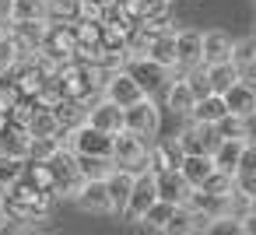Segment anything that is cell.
I'll return each instance as SVG.
<instances>
[{
  "label": "cell",
  "mask_w": 256,
  "mask_h": 235,
  "mask_svg": "<svg viewBox=\"0 0 256 235\" xmlns=\"http://www.w3.org/2000/svg\"><path fill=\"white\" fill-rule=\"evenodd\" d=\"M204 78H207L210 92H224L232 81L242 78V70H238L232 60H218V64H204Z\"/></svg>",
  "instance_id": "ffe728a7"
},
{
  "label": "cell",
  "mask_w": 256,
  "mask_h": 235,
  "mask_svg": "<svg viewBox=\"0 0 256 235\" xmlns=\"http://www.w3.org/2000/svg\"><path fill=\"white\" fill-rule=\"evenodd\" d=\"M221 98H224L228 112H238V116H246V120L256 112V84H252V81H246V78L232 81V84L221 92Z\"/></svg>",
  "instance_id": "9c48e42d"
},
{
  "label": "cell",
  "mask_w": 256,
  "mask_h": 235,
  "mask_svg": "<svg viewBox=\"0 0 256 235\" xmlns=\"http://www.w3.org/2000/svg\"><path fill=\"white\" fill-rule=\"evenodd\" d=\"M25 162L28 158H14V154H0V190L14 186L25 176Z\"/></svg>",
  "instance_id": "4316f807"
},
{
  "label": "cell",
  "mask_w": 256,
  "mask_h": 235,
  "mask_svg": "<svg viewBox=\"0 0 256 235\" xmlns=\"http://www.w3.org/2000/svg\"><path fill=\"white\" fill-rule=\"evenodd\" d=\"M158 126H162V116H158V106H154L151 95H144V98H137L134 106L123 109V130H130V134L151 140V137L158 134Z\"/></svg>",
  "instance_id": "277c9868"
},
{
  "label": "cell",
  "mask_w": 256,
  "mask_h": 235,
  "mask_svg": "<svg viewBox=\"0 0 256 235\" xmlns=\"http://www.w3.org/2000/svg\"><path fill=\"white\" fill-rule=\"evenodd\" d=\"M134 168H123V165H112L109 176H106V190H109V204H112V214H123V204L130 196V186H134Z\"/></svg>",
  "instance_id": "4fadbf2b"
},
{
  "label": "cell",
  "mask_w": 256,
  "mask_h": 235,
  "mask_svg": "<svg viewBox=\"0 0 256 235\" xmlns=\"http://www.w3.org/2000/svg\"><path fill=\"white\" fill-rule=\"evenodd\" d=\"M224 112H228V106H224L221 92H207V95H200V98L193 102L190 120H196V123H218Z\"/></svg>",
  "instance_id": "ac0fdd59"
},
{
  "label": "cell",
  "mask_w": 256,
  "mask_h": 235,
  "mask_svg": "<svg viewBox=\"0 0 256 235\" xmlns=\"http://www.w3.org/2000/svg\"><path fill=\"white\" fill-rule=\"evenodd\" d=\"M154 190H158L162 200H168V204H182L186 193H190V182L182 179L179 168H162V172H154Z\"/></svg>",
  "instance_id": "5bb4252c"
},
{
  "label": "cell",
  "mask_w": 256,
  "mask_h": 235,
  "mask_svg": "<svg viewBox=\"0 0 256 235\" xmlns=\"http://www.w3.org/2000/svg\"><path fill=\"white\" fill-rule=\"evenodd\" d=\"M162 232H165V235H190V232H193V214L179 204V207L172 210V218L162 224Z\"/></svg>",
  "instance_id": "f1b7e54d"
},
{
  "label": "cell",
  "mask_w": 256,
  "mask_h": 235,
  "mask_svg": "<svg viewBox=\"0 0 256 235\" xmlns=\"http://www.w3.org/2000/svg\"><path fill=\"white\" fill-rule=\"evenodd\" d=\"M46 4H50V0H46Z\"/></svg>",
  "instance_id": "b9f144b4"
},
{
  "label": "cell",
  "mask_w": 256,
  "mask_h": 235,
  "mask_svg": "<svg viewBox=\"0 0 256 235\" xmlns=\"http://www.w3.org/2000/svg\"><path fill=\"white\" fill-rule=\"evenodd\" d=\"M246 210H252V214H256V196H246Z\"/></svg>",
  "instance_id": "8d00e7d4"
},
{
  "label": "cell",
  "mask_w": 256,
  "mask_h": 235,
  "mask_svg": "<svg viewBox=\"0 0 256 235\" xmlns=\"http://www.w3.org/2000/svg\"><path fill=\"white\" fill-rule=\"evenodd\" d=\"M112 168V158H78V172L84 179H106Z\"/></svg>",
  "instance_id": "f546056e"
},
{
  "label": "cell",
  "mask_w": 256,
  "mask_h": 235,
  "mask_svg": "<svg viewBox=\"0 0 256 235\" xmlns=\"http://www.w3.org/2000/svg\"><path fill=\"white\" fill-rule=\"evenodd\" d=\"M8 32H11V22H8V18H0V39H4Z\"/></svg>",
  "instance_id": "e575fe53"
},
{
  "label": "cell",
  "mask_w": 256,
  "mask_h": 235,
  "mask_svg": "<svg viewBox=\"0 0 256 235\" xmlns=\"http://www.w3.org/2000/svg\"><path fill=\"white\" fill-rule=\"evenodd\" d=\"M4 221H8V214H4V204H0V228H4Z\"/></svg>",
  "instance_id": "74e56055"
},
{
  "label": "cell",
  "mask_w": 256,
  "mask_h": 235,
  "mask_svg": "<svg viewBox=\"0 0 256 235\" xmlns=\"http://www.w3.org/2000/svg\"><path fill=\"white\" fill-rule=\"evenodd\" d=\"M120 67H123V70H126V74H130V78H134V81L148 92V95H154V92H158V88L172 78V70H168V67L154 64V60H151V56H144V53L123 56V64H120Z\"/></svg>",
  "instance_id": "3957f363"
},
{
  "label": "cell",
  "mask_w": 256,
  "mask_h": 235,
  "mask_svg": "<svg viewBox=\"0 0 256 235\" xmlns=\"http://www.w3.org/2000/svg\"><path fill=\"white\" fill-rule=\"evenodd\" d=\"M148 92L123 70V67H116V70H109V74H102V98H109V102H116L120 109H126V106H134L137 98H144Z\"/></svg>",
  "instance_id": "5b68a950"
},
{
  "label": "cell",
  "mask_w": 256,
  "mask_h": 235,
  "mask_svg": "<svg viewBox=\"0 0 256 235\" xmlns=\"http://www.w3.org/2000/svg\"><path fill=\"white\" fill-rule=\"evenodd\" d=\"M182 162V151L176 140H151L148 144V168L151 172H162V168H179Z\"/></svg>",
  "instance_id": "2e32d148"
},
{
  "label": "cell",
  "mask_w": 256,
  "mask_h": 235,
  "mask_svg": "<svg viewBox=\"0 0 256 235\" xmlns=\"http://www.w3.org/2000/svg\"><path fill=\"white\" fill-rule=\"evenodd\" d=\"M252 8H256V0H252Z\"/></svg>",
  "instance_id": "60d3db41"
},
{
  "label": "cell",
  "mask_w": 256,
  "mask_h": 235,
  "mask_svg": "<svg viewBox=\"0 0 256 235\" xmlns=\"http://www.w3.org/2000/svg\"><path fill=\"white\" fill-rule=\"evenodd\" d=\"M14 60H18V53H14V42L4 36V39H0V74H8V70L14 67Z\"/></svg>",
  "instance_id": "d6a6232c"
},
{
  "label": "cell",
  "mask_w": 256,
  "mask_h": 235,
  "mask_svg": "<svg viewBox=\"0 0 256 235\" xmlns=\"http://www.w3.org/2000/svg\"><path fill=\"white\" fill-rule=\"evenodd\" d=\"M193 102H196V95H193V88H190L186 74H182V78H176V81L168 84V109H172V112H179V116H190Z\"/></svg>",
  "instance_id": "7402d4cb"
},
{
  "label": "cell",
  "mask_w": 256,
  "mask_h": 235,
  "mask_svg": "<svg viewBox=\"0 0 256 235\" xmlns=\"http://www.w3.org/2000/svg\"><path fill=\"white\" fill-rule=\"evenodd\" d=\"M8 126V112H0V130H4Z\"/></svg>",
  "instance_id": "f35d334b"
},
{
  "label": "cell",
  "mask_w": 256,
  "mask_h": 235,
  "mask_svg": "<svg viewBox=\"0 0 256 235\" xmlns=\"http://www.w3.org/2000/svg\"><path fill=\"white\" fill-rule=\"evenodd\" d=\"M74 200L81 204V210H92V214H112V204H109L106 179H84Z\"/></svg>",
  "instance_id": "7c38bea8"
},
{
  "label": "cell",
  "mask_w": 256,
  "mask_h": 235,
  "mask_svg": "<svg viewBox=\"0 0 256 235\" xmlns=\"http://www.w3.org/2000/svg\"><path fill=\"white\" fill-rule=\"evenodd\" d=\"M242 148H246V137H221L210 151V162L214 168H224V172H235L238 168V158H242Z\"/></svg>",
  "instance_id": "e0dca14e"
},
{
  "label": "cell",
  "mask_w": 256,
  "mask_h": 235,
  "mask_svg": "<svg viewBox=\"0 0 256 235\" xmlns=\"http://www.w3.org/2000/svg\"><path fill=\"white\" fill-rule=\"evenodd\" d=\"M179 172L190 186H204V179L214 172V162H210V154H182Z\"/></svg>",
  "instance_id": "44dd1931"
},
{
  "label": "cell",
  "mask_w": 256,
  "mask_h": 235,
  "mask_svg": "<svg viewBox=\"0 0 256 235\" xmlns=\"http://www.w3.org/2000/svg\"><path fill=\"white\" fill-rule=\"evenodd\" d=\"M238 232L242 235H256V214L252 210H242L238 214Z\"/></svg>",
  "instance_id": "836d02e7"
},
{
  "label": "cell",
  "mask_w": 256,
  "mask_h": 235,
  "mask_svg": "<svg viewBox=\"0 0 256 235\" xmlns=\"http://www.w3.org/2000/svg\"><path fill=\"white\" fill-rule=\"evenodd\" d=\"M232 182H235V193L256 196V168H235L232 172Z\"/></svg>",
  "instance_id": "4dcf8cb0"
},
{
  "label": "cell",
  "mask_w": 256,
  "mask_h": 235,
  "mask_svg": "<svg viewBox=\"0 0 256 235\" xmlns=\"http://www.w3.org/2000/svg\"><path fill=\"white\" fill-rule=\"evenodd\" d=\"M176 207H179V204H168V200H162V196H158V200L140 214V221H137V224H144V228H158V232H162V224L172 218V210H176Z\"/></svg>",
  "instance_id": "484cf974"
},
{
  "label": "cell",
  "mask_w": 256,
  "mask_h": 235,
  "mask_svg": "<svg viewBox=\"0 0 256 235\" xmlns=\"http://www.w3.org/2000/svg\"><path fill=\"white\" fill-rule=\"evenodd\" d=\"M204 190H210V193H232V190H235V182H232V172H224V168H214V172L204 179Z\"/></svg>",
  "instance_id": "1f68e13d"
},
{
  "label": "cell",
  "mask_w": 256,
  "mask_h": 235,
  "mask_svg": "<svg viewBox=\"0 0 256 235\" xmlns=\"http://www.w3.org/2000/svg\"><path fill=\"white\" fill-rule=\"evenodd\" d=\"M64 137H67V148H70L78 158H112V134L92 126L88 120L78 123L74 130H67Z\"/></svg>",
  "instance_id": "7a4b0ae2"
},
{
  "label": "cell",
  "mask_w": 256,
  "mask_h": 235,
  "mask_svg": "<svg viewBox=\"0 0 256 235\" xmlns=\"http://www.w3.org/2000/svg\"><path fill=\"white\" fill-rule=\"evenodd\" d=\"M232 36L228 32H221V28H210V32H204V39H200V56H204V64H218V60H232Z\"/></svg>",
  "instance_id": "9a60e30c"
},
{
  "label": "cell",
  "mask_w": 256,
  "mask_h": 235,
  "mask_svg": "<svg viewBox=\"0 0 256 235\" xmlns=\"http://www.w3.org/2000/svg\"><path fill=\"white\" fill-rule=\"evenodd\" d=\"M176 144H179L182 154H210L214 144H218V134H214L210 123H196V120H190V123L176 134Z\"/></svg>",
  "instance_id": "ba28073f"
},
{
  "label": "cell",
  "mask_w": 256,
  "mask_h": 235,
  "mask_svg": "<svg viewBox=\"0 0 256 235\" xmlns=\"http://www.w3.org/2000/svg\"><path fill=\"white\" fill-rule=\"evenodd\" d=\"M214 126V134H218V140L221 137H249V120L246 116H238V112H224L218 123H210Z\"/></svg>",
  "instance_id": "d4e9b609"
},
{
  "label": "cell",
  "mask_w": 256,
  "mask_h": 235,
  "mask_svg": "<svg viewBox=\"0 0 256 235\" xmlns=\"http://www.w3.org/2000/svg\"><path fill=\"white\" fill-rule=\"evenodd\" d=\"M232 64H235L242 74H246V70H256V39H252V36L232 42Z\"/></svg>",
  "instance_id": "cb8c5ba5"
},
{
  "label": "cell",
  "mask_w": 256,
  "mask_h": 235,
  "mask_svg": "<svg viewBox=\"0 0 256 235\" xmlns=\"http://www.w3.org/2000/svg\"><path fill=\"white\" fill-rule=\"evenodd\" d=\"M28 140H32V137H28V130L8 120V126L0 130V154H14V158H28Z\"/></svg>",
  "instance_id": "d6986e66"
},
{
  "label": "cell",
  "mask_w": 256,
  "mask_h": 235,
  "mask_svg": "<svg viewBox=\"0 0 256 235\" xmlns=\"http://www.w3.org/2000/svg\"><path fill=\"white\" fill-rule=\"evenodd\" d=\"M200 39H204V32H196V28H179L176 32V67L179 70H190V67L204 64Z\"/></svg>",
  "instance_id": "30bf717a"
},
{
  "label": "cell",
  "mask_w": 256,
  "mask_h": 235,
  "mask_svg": "<svg viewBox=\"0 0 256 235\" xmlns=\"http://www.w3.org/2000/svg\"><path fill=\"white\" fill-rule=\"evenodd\" d=\"M46 18V0H11L8 22H42Z\"/></svg>",
  "instance_id": "603a6c76"
},
{
  "label": "cell",
  "mask_w": 256,
  "mask_h": 235,
  "mask_svg": "<svg viewBox=\"0 0 256 235\" xmlns=\"http://www.w3.org/2000/svg\"><path fill=\"white\" fill-rule=\"evenodd\" d=\"M84 120H88L92 126L106 130V134H120V130H123V109H120L116 102H109V98L92 102L88 112H84Z\"/></svg>",
  "instance_id": "8fae6325"
},
{
  "label": "cell",
  "mask_w": 256,
  "mask_h": 235,
  "mask_svg": "<svg viewBox=\"0 0 256 235\" xmlns=\"http://www.w3.org/2000/svg\"><path fill=\"white\" fill-rule=\"evenodd\" d=\"M249 36H252V39H256V25H252V32H249Z\"/></svg>",
  "instance_id": "ab89813d"
},
{
  "label": "cell",
  "mask_w": 256,
  "mask_h": 235,
  "mask_svg": "<svg viewBox=\"0 0 256 235\" xmlns=\"http://www.w3.org/2000/svg\"><path fill=\"white\" fill-rule=\"evenodd\" d=\"M60 84H64V98H78L88 106L102 92V70L92 60L67 64V67H60Z\"/></svg>",
  "instance_id": "6da1fadb"
},
{
  "label": "cell",
  "mask_w": 256,
  "mask_h": 235,
  "mask_svg": "<svg viewBox=\"0 0 256 235\" xmlns=\"http://www.w3.org/2000/svg\"><path fill=\"white\" fill-rule=\"evenodd\" d=\"M154 200H158V190H154V172H151V168H140V172L134 176L130 196H126V204H123V218L140 221V214H144Z\"/></svg>",
  "instance_id": "52a82bcc"
},
{
  "label": "cell",
  "mask_w": 256,
  "mask_h": 235,
  "mask_svg": "<svg viewBox=\"0 0 256 235\" xmlns=\"http://www.w3.org/2000/svg\"><path fill=\"white\" fill-rule=\"evenodd\" d=\"M60 148H64V137H60V134H56V137H32V140H28V158H32V162H46V158L56 154Z\"/></svg>",
  "instance_id": "83f0119b"
},
{
  "label": "cell",
  "mask_w": 256,
  "mask_h": 235,
  "mask_svg": "<svg viewBox=\"0 0 256 235\" xmlns=\"http://www.w3.org/2000/svg\"><path fill=\"white\" fill-rule=\"evenodd\" d=\"M144 162H148V140L144 137H137L130 130L112 134V165H123V168L140 172V168H148Z\"/></svg>",
  "instance_id": "8992f818"
},
{
  "label": "cell",
  "mask_w": 256,
  "mask_h": 235,
  "mask_svg": "<svg viewBox=\"0 0 256 235\" xmlns=\"http://www.w3.org/2000/svg\"><path fill=\"white\" fill-rule=\"evenodd\" d=\"M8 11H11V0H0V18H8Z\"/></svg>",
  "instance_id": "d590c367"
}]
</instances>
